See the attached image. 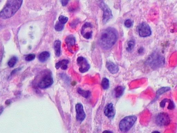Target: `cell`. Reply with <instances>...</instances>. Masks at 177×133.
Instances as JSON below:
<instances>
[{"instance_id": "1", "label": "cell", "mask_w": 177, "mask_h": 133, "mask_svg": "<svg viewBox=\"0 0 177 133\" xmlns=\"http://www.w3.org/2000/svg\"><path fill=\"white\" fill-rule=\"evenodd\" d=\"M118 37L117 30L114 28L109 27L102 31L100 33L99 44L104 50H109L116 43Z\"/></svg>"}, {"instance_id": "2", "label": "cell", "mask_w": 177, "mask_h": 133, "mask_svg": "<svg viewBox=\"0 0 177 133\" xmlns=\"http://www.w3.org/2000/svg\"><path fill=\"white\" fill-rule=\"evenodd\" d=\"M22 3L23 0H8L0 12V18L7 19L12 17L21 8Z\"/></svg>"}, {"instance_id": "3", "label": "cell", "mask_w": 177, "mask_h": 133, "mask_svg": "<svg viewBox=\"0 0 177 133\" xmlns=\"http://www.w3.org/2000/svg\"><path fill=\"white\" fill-rule=\"evenodd\" d=\"M165 63L164 56L159 53L155 52L147 58L146 64L153 70H157L163 66Z\"/></svg>"}, {"instance_id": "4", "label": "cell", "mask_w": 177, "mask_h": 133, "mask_svg": "<svg viewBox=\"0 0 177 133\" xmlns=\"http://www.w3.org/2000/svg\"><path fill=\"white\" fill-rule=\"evenodd\" d=\"M137 118L135 116H126L120 122V130L123 132H126L130 130L135 123Z\"/></svg>"}, {"instance_id": "5", "label": "cell", "mask_w": 177, "mask_h": 133, "mask_svg": "<svg viewBox=\"0 0 177 133\" xmlns=\"http://www.w3.org/2000/svg\"><path fill=\"white\" fill-rule=\"evenodd\" d=\"M155 121L158 126L163 127L169 125L170 123L171 120L167 113L162 112L156 116Z\"/></svg>"}, {"instance_id": "6", "label": "cell", "mask_w": 177, "mask_h": 133, "mask_svg": "<svg viewBox=\"0 0 177 133\" xmlns=\"http://www.w3.org/2000/svg\"><path fill=\"white\" fill-rule=\"evenodd\" d=\"M137 31L140 37L146 38L151 35V30L150 27L146 23H140L137 27Z\"/></svg>"}, {"instance_id": "7", "label": "cell", "mask_w": 177, "mask_h": 133, "mask_svg": "<svg viewBox=\"0 0 177 133\" xmlns=\"http://www.w3.org/2000/svg\"><path fill=\"white\" fill-rule=\"evenodd\" d=\"M53 78L51 74H48L43 76L38 83V87L41 89H45L48 88L53 83Z\"/></svg>"}, {"instance_id": "8", "label": "cell", "mask_w": 177, "mask_h": 133, "mask_svg": "<svg viewBox=\"0 0 177 133\" xmlns=\"http://www.w3.org/2000/svg\"><path fill=\"white\" fill-rule=\"evenodd\" d=\"M100 6L103 11V23H107L113 17L112 10L103 2L100 3Z\"/></svg>"}, {"instance_id": "9", "label": "cell", "mask_w": 177, "mask_h": 133, "mask_svg": "<svg viewBox=\"0 0 177 133\" xmlns=\"http://www.w3.org/2000/svg\"><path fill=\"white\" fill-rule=\"evenodd\" d=\"M77 63L79 67V70L81 73H85L90 68V65L86 59L83 56H79L77 59Z\"/></svg>"}, {"instance_id": "10", "label": "cell", "mask_w": 177, "mask_h": 133, "mask_svg": "<svg viewBox=\"0 0 177 133\" xmlns=\"http://www.w3.org/2000/svg\"><path fill=\"white\" fill-rule=\"evenodd\" d=\"M75 108L76 120L79 122H83L86 117V114L83 104L80 103L77 104L76 105Z\"/></svg>"}, {"instance_id": "11", "label": "cell", "mask_w": 177, "mask_h": 133, "mask_svg": "<svg viewBox=\"0 0 177 133\" xmlns=\"http://www.w3.org/2000/svg\"><path fill=\"white\" fill-rule=\"evenodd\" d=\"M115 111L114 105L112 103L108 104L105 107L104 114L106 116L109 118L114 117L115 115Z\"/></svg>"}, {"instance_id": "12", "label": "cell", "mask_w": 177, "mask_h": 133, "mask_svg": "<svg viewBox=\"0 0 177 133\" xmlns=\"http://www.w3.org/2000/svg\"><path fill=\"white\" fill-rule=\"evenodd\" d=\"M65 42L67 48L70 52H72L73 48L75 46L76 39L74 36L71 35L67 36L65 39Z\"/></svg>"}, {"instance_id": "13", "label": "cell", "mask_w": 177, "mask_h": 133, "mask_svg": "<svg viewBox=\"0 0 177 133\" xmlns=\"http://www.w3.org/2000/svg\"><path fill=\"white\" fill-rule=\"evenodd\" d=\"M106 67L109 72L113 74L117 73L119 71L117 65L111 61L107 62Z\"/></svg>"}, {"instance_id": "14", "label": "cell", "mask_w": 177, "mask_h": 133, "mask_svg": "<svg viewBox=\"0 0 177 133\" xmlns=\"http://www.w3.org/2000/svg\"><path fill=\"white\" fill-rule=\"evenodd\" d=\"M69 63V61L68 60L63 59L56 64V68L57 70L60 68L62 70H66L68 67L67 65Z\"/></svg>"}, {"instance_id": "15", "label": "cell", "mask_w": 177, "mask_h": 133, "mask_svg": "<svg viewBox=\"0 0 177 133\" xmlns=\"http://www.w3.org/2000/svg\"><path fill=\"white\" fill-rule=\"evenodd\" d=\"M61 41L57 40L54 42V48L56 55L59 57L61 54Z\"/></svg>"}, {"instance_id": "16", "label": "cell", "mask_w": 177, "mask_h": 133, "mask_svg": "<svg viewBox=\"0 0 177 133\" xmlns=\"http://www.w3.org/2000/svg\"><path fill=\"white\" fill-rule=\"evenodd\" d=\"M50 56V53L47 52H44L39 54L38 59L41 62L44 63L47 61Z\"/></svg>"}, {"instance_id": "17", "label": "cell", "mask_w": 177, "mask_h": 133, "mask_svg": "<svg viewBox=\"0 0 177 133\" xmlns=\"http://www.w3.org/2000/svg\"><path fill=\"white\" fill-rule=\"evenodd\" d=\"M125 90V87L123 86H118L115 89V96L117 98L121 97L124 94Z\"/></svg>"}, {"instance_id": "18", "label": "cell", "mask_w": 177, "mask_h": 133, "mask_svg": "<svg viewBox=\"0 0 177 133\" xmlns=\"http://www.w3.org/2000/svg\"><path fill=\"white\" fill-rule=\"evenodd\" d=\"M77 91L78 93L83 96V97L87 98L90 96V92L89 91H85L81 88H79L78 89Z\"/></svg>"}, {"instance_id": "19", "label": "cell", "mask_w": 177, "mask_h": 133, "mask_svg": "<svg viewBox=\"0 0 177 133\" xmlns=\"http://www.w3.org/2000/svg\"><path fill=\"white\" fill-rule=\"evenodd\" d=\"M135 46V41L134 40H131L127 42V46L126 50L128 52H132Z\"/></svg>"}, {"instance_id": "20", "label": "cell", "mask_w": 177, "mask_h": 133, "mask_svg": "<svg viewBox=\"0 0 177 133\" xmlns=\"http://www.w3.org/2000/svg\"><path fill=\"white\" fill-rule=\"evenodd\" d=\"M109 81L108 79L106 78H103L101 81V86L104 90H107L109 88Z\"/></svg>"}, {"instance_id": "21", "label": "cell", "mask_w": 177, "mask_h": 133, "mask_svg": "<svg viewBox=\"0 0 177 133\" xmlns=\"http://www.w3.org/2000/svg\"><path fill=\"white\" fill-rule=\"evenodd\" d=\"M171 90V88L169 87H162L157 91L156 94L158 96L161 95L162 94L168 92Z\"/></svg>"}, {"instance_id": "22", "label": "cell", "mask_w": 177, "mask_h": 133, "mask_svg": "<svg viewBox=\"0 0 177 133\" xmlns=\"http://www.w3.org/2000/svg\"><path fill=\"white\" fill-rule=\"evenodd\" d=\"M17 61V58L15 56H14L13 57L11 58L8 62V66L10 67V68H12L16 65Z\"/></svg>"}, {"instance_id": "23", "label": "cell", "mask_w": 177, "mask_h": 133, "mask_svg": "<svg viewBox=\"0 0 177 133\" xmlns=\"http://www.w3.org/2000/svg\"><path fill=\"white\" fill-rule=\"evenodd\" d=\"M64 28V24L60 22L59 21L56 22L54 27L55 30L58 32L61 31L63 30Z\"/></svg>"}, {"instance_id": "24", "label": "cell", "mask_w": 177, "mask_h": 133, "mask_svg": "<svg viewBox=\"0 0 177 133\" xmlns=\"http://www.w3.org/2000/svg\"><path fill=\"white\" fill-rule=\"evenodd\" d=\"M68 21V18L63 15L59 16V21L63 24H65Z\"/></svg>"}, {"instance_id": "25", "label": "cell", "mask_w": 177, "mask_h": 133, "mask_svg": "<svg viewBox=\"0 0 177 133\" xmlns=\"http://www.w3.org/2000/svg\"><path fill=\"white\" fill-rule=\"evenodd\" d=\"M35 58V55L34 54H30L27 55L25 59L26 61H33Z\"/></svg>"}, {"instance_id": "26", "label": "cell", "mask_w": 177, "mask_h": 133, "mask_svg": "<svg viewBox=\"0 0 177 133\" xmlns=\"http://www.w3.org/2000/svg\"><path fill=\"white\" fill-rule=\"evenodd\" d=\"M133 22L130 19L126 20L124 22V25L127 28H130L133 26Z\"/></svg>"}, {"instance_id": "27", "label": "cell", "mask_w": 177, "mask_h": 133, "mask_svg": "<svg viewBox=\"0 0 177 133\" xmlns=\"http://www.w3.org/2000/svg\"><path fill=\"white\" fill-rule=\"evenodd\" d=\"M169 105L167 107V109L170 110H173L175 108V104L172 100L169 99L168 101Z\"/></svg>"}, {"instance_id": "28", "label": "cell", "mask_w": 177, "mask_h": 133, "mask_svg": "<svg viewBox=\"0 0 177 133\" xmlns=\"http://www.w3.org/2000/svg\"><path fill=\"white\" fill-rule=\"evenodd\" d=\"M93 32L92 31L87 33H86L83 36V37L86 39H90L92 37Z\"/></svg>"}, {"instance_id": "29", "label": "cell", "mask_w": 177, "mask_h": 133, "mask_svg": "<svg viewBox=\"0 0 177 133\" xmlns=\"http://www.w3.org/2000/svg\"><path fill=\"white\" fill-rule=\"evenodd\" d=\"M79 19H76L74 21H73L70 24V26L72 28H75L76 25L78 24L79 23Z\"/></svg>"}, {"instance_id": "30", "label": "cell", "mask_w": 177, "mask_h": 133, "mask_svg": "<svg viewBox=\"0 0 177 133\" xmlns=\"http://www.w3.org/2000/svg\"><path fill=\"white\" fill-rule=\"evenodd\" d=\"M169 100V99H168L167 98H165V99H164L162 100L160 103V107H161L162 108H164L165 107L166 103L168 102Z\"/></svg>"}, {"instance_id": "31", "label": "cell", "mask_w": 177, "mask_h": 133, "mask_svg": "<svg viewBox=\"0 0 177 133\" xmlns=\"http://www.w3.org/2000/svg\"><path fill=\"white\" fill-rule=\"evenodd\" d=\"M70 0H61V2L62 6H66L69 3Z\"/></svg>"}, {"instance_id": "32", "label": "cell", "mask_w": 177, "mask_h": 133, "mask_svg": "<svg viewBox=\"0 0 177 133\" xmlns=\"http://www.w3.org/2000/svg\"><path fill=\"white\" fill-rule=\"evenodd\" d=\"M144 49L143 47H141L138 50V53L140 54H143L144 52Z\"/></svg>"}, {"instance_id": "33", "label": "cell", "mask_w": 177, "mask_h": 133, "mask_svg": "<svg viewBox=\"0 0 177 133\" xmlns=\"http://www.w3.org/2000/svg\"><path fill=\"white\" fill-rule=\"evenodd\" d=\"M3 107L2 106L0 107V115H1V114H2L3 111Z\"/></svg>"}, {"instance_id": "34", "label": "cell", "mask_w": 177, "mask_h": 133, "mask_svg": "<svg viewBox=\"0 0 177 133\" xmlns=\"http://www.w3.org/2000/svg\"><path fill=\"white\" fill-rule=\"evenodd\" d=\"M103 132L111 133V132H111V131H104V132Z\"/></svg>"}]
</instances>
